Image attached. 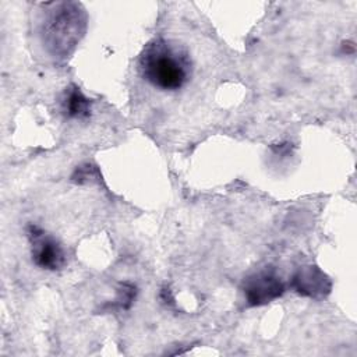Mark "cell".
Wrapping results in <instances>:
<instances>
[{
	"label": "cell",
	"mask_w": 357,
	"mask_h": 357,
	"mask_svg": "<svg viewBox=\"0 0 357 357\" xmlns=\"http://www.w3.org/2000/svg\"><path fill=\"white\" fill-rule=\"evenodd\" d=\"M144 79L160 91H178L188 78L191 63L184 50L165 39L149 43L139 59Z\"/></svg>",
	"instance_id": "6da1fadb"
},
{
	"label": "cell",
	"mask_w": 357,
	"mask_h": 357,
	"mask_svg": "<svg viewBox=\"0 0 357 357\" xmlns=\"http://www.w3.org/2000/svg\"><path fill=\"white\" fill-rule=\"evenodd\" d=\"M32 257L38 266L46 269H59L64 264V252L60 244L43 231L32 227Z\"/></svg>",
	"instance_id": "7a4b0ae2"
},
{
	"label": "cell",
	"mask_w": 357,
	"mask_h": 357,
	"mask_svg": "<svg viewBox=\"0 0 357 357\" xmlns=\"http://www.w3.org/2000/svg\"><path fill=\"white\" fill-rule=\"evenodd\" d=\"M283 291V284L278 278L269 273L257 275L254 279L250 280L247 287V297L251 304H261L266 303Z\"/></svg>",
	"instance_id": "3957f363"
},
{
	"label": "cell",
	"mask_w": 357,
	"mask_h": 357,
	"mask_svg": "<svg viewBox=\"0 0 357 357\" xmlns=\"http://www.w3.org/2000/svg\"><path fill=\"white\" fill-rule=\"evenodd\" d=\"M66 109L70 116L73 117H81L88 113V99L79 92V91H73L68 95V99L66 102Z\"/></svg>",
	"instance_id": "277c9868"
}]
</instances>
